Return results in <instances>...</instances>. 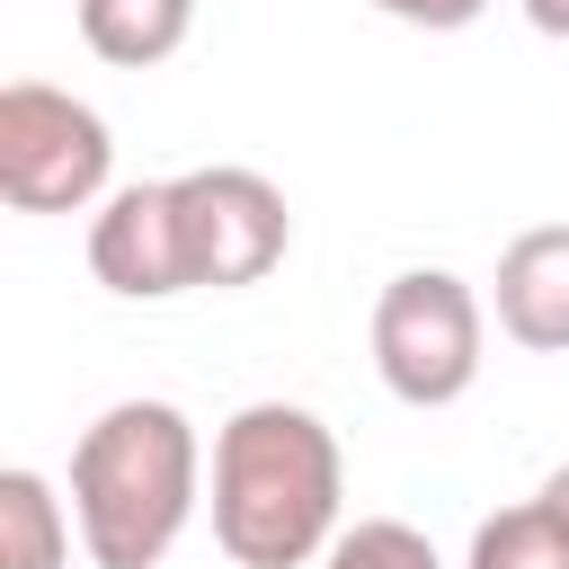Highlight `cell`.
Wrapping results in <instances>:
<instances>
[{
	"instance_id": "obj_1",
	"label": "cell",
	"mask_w": 569,
	"mask_h": 569,
	"mask_svg": "<svg viewBox=\"0 0 569 569\" xmlns=\"http://www.w3.org/2000/svg\"><path fill=\"white\" fill-rule=\"evenodd\" d=\"M338 498H347V453L302 400H249L222 418V436H213V542L231 551V569L329 560V542L347 533Z\"/></svg>"
},
{
	"instance_id": "obj_2",
	"label": "cell",
	"mask_w": 569,
	"mask_h": 569,
	"mask_svg": "<svg viewBox=\"0 0 569 569\" xmlns=\"http://www.w3.org/2000/svg\"><path fill=\"white\" fill-rule=\"evenodd\" d=\"M204 445L178 400H116L71 445V525L89 569H160L196 525Z\"/></svg>"
},
{
	"instance_id": "obj_3",
	"label": "cell",
	"mask_w": 569,
	"mask_h": 569,
	"mask_svg": "<svg viewBox=\"0 0 569 569\" xmlns=\"http://www.w3.org/2000/svg\"><path fill=\"white\" fill-rule=\"evenodd\" d=\"M489 311L453 267H400L373 293V373L400 409H453L480 382Z\"/></svg>"
},
{
	"instance_id": "obj_4",
	"label": "cell",
	"mask_w": 569,
	"mask_h": 569,
	"mask_svg": "<svg viewBox=\"0 0 569 569\" xmlns=\"http://www.w3.org/2000/svg\"><path fill=\"white\" fill-rule=\"evenodd\" d=\"M116 178V133L89 98L53 80L0 89V196L18 213H89Z\"/></svg>"
},
{
	"instance_id": "obj_5",
	"label": "cell",
	"mask_w": 569,
	"mask_h": 569,
	"mask_svg": "<svg viewBox=\"0 0 569 569\" xmlns=\"http://www.w3.org/2000/svg\"><path fill=\"white\" fill-rule=\"evenodd\" d=\"M178 187V240H187V293H240L258 276H276L284 240H293V213L276 196V178L240 169V160H213V169H187L169 178Z\"/></svg>"
},
{
	"instance_id": "obj_6",
	"label": "cell",
	"mask_w": 569,
	"mask_h": 569,
	"mask_svg": "<svg viewBox=\"0 0 569 569\" xmlns=\"http://www.w3.org/2000/svg\"><path fill=\"white\" fill-rule=\"evenodd\" d=\"M89 276L124 302H169L187 293V240H178V187L169 178H142V187H116L89 222Z\"/></svg>"
},
{
	"instance_id": "obj_7",
	"label": "cell",
	"mask_w": 569,
	"mask_h": 569,
	"mask_svg": "<svg viewBox=\"0 0 569 569\" xmlns=\"http://www.w3.org/2000/svg\"><path fill=\"white\" fill-rule=\"evenodd\" d=\"M498 329L533 356H569V222H533L498 249Z\"/></svg>"
},
{
	"instance_id": "obj_8",
	"label": "cell",
	"mask_w": 569,
	"mask_h": 569,
	"mask_svg": "<svg viewBox=\"0 0 569 569\" xmlns=\"http://www.w3.org/2000/svg\"><path fill=\"white\" fill-rule=\"evenodd\" d=\"M196 0H80V44L116 71H151L187 44Z\"/></svg>"
},
{
	"instance_id": "obj_9",
	"label": "cell",
	"mask_w": 569,
	"mask_h": 569,
	"mask_svg": "<svg viewBox=\"0 0 569 569\" xmlns=\"http://www.w3.org/2000/svg\"><path fill=\"white\" fill-rule=\"evenodd\" d=\"M71 560V516L44 471H0V569H62Z\"/></svg>"
},
{
	"instance_id": "obj_10",
	"label": "cell",
	"mask_w": 569,
	"mask_h": 569,
	"mask_svg": "<svg viewBox=\"0 0 569 569\" xmlns=\"http://www.w3.org/2000/svg\"><path fill=\"white\" fill-rule=\"evenodd\" d=\"M462 569H569V516L551 498H525V507H507L471 533Z\"/></svg>"
},
{
	"instance_id": "obj_11",
	"label": "cell",
	"mask_w": 569,
	"mask_h": 569,
	"mask_svg": "<svg viewBox=\"0 0 569 569\" xmlns=\"http://www.w3.org/2000/svg\"><path fill=\"white\" fill-rule=\"evenodd\" d=\"M320 569H445V560H436V542H427L418 525H400V516H356V525L329 542Z\"/></svg>"
},
{
	"instance_id": "obj_12",
	"label": "cell",
	"mask_w": 569,
	"mask_h": 569,
	"mask_svg": "<svg viewBox=\"0 0 569 569\" xmlns=\"http://www.w3.org/2000/svg\"><path fill=\"white\" fill-rule=\"evenodd\" d=\"M382 18H400V27H427V36H453V27H471L489 0H373Z\"/></svg>"
},
{
	"instance_id": "obj_13",
	"label": "cell",
	"mask_w": 569,
	"mask_h": 569,
	"mask_svg": "<svg viewBox=\"0 0 569 569\" xmlns=\"http://www.w3.org/2000/svg\"><path fill=\"white\" fill-rule=\"evenodd\" d=\"M525 18H533L542 36H569V0H525Z\"/></svg>"
},
{
	"instance_id": "obj_14",
	"label": "cell",
	"mask_w": 569,
	"mask_h": 569,
	"mask_svg": "<svg viewBox=\"0 0 569 569\" xmlns=\"http://www.w3.org/2000/svg\"><path fill=\"white\" fill-rule=\"evenodd\" d=\"M542 498H551V507H560V516H569V462H560V471H551V480H542Z\"/></svg>"
}]
</instances>
